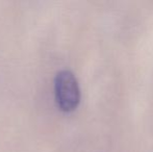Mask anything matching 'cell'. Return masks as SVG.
Returning a JSON list of instances; mask_svg holds the SVG:
<instances>
[{"label":"cell","instance_id":"1","mask_svg":"<svg viewBox=\"0 0 153 152\" xmlns=\"http://www.w3.org/2000/svg\"><path fill=\"white\" fill-rule=\"evenodd\" d=\"M54 95L59 110L72 112L80 101V89L77 78L70 70L57 72L54 78Z\"/></svg>","mask_w":153,"mask_h":152}]
</instances>
